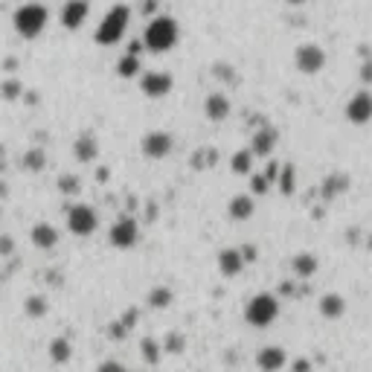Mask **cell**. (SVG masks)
I'll return each mask as SVG.
<instances>
[{"mask_svg":"<svg viewBox=\"0 0 372 372\" xmlns=\"http://www.w3.org/2000/svg\"><path fill=\"white\" fill-rule=\"evenodd\" d=\"M178 20L172 15H157L148 20L145 27V38H143V47H148L152 53H169L172 47L178 44Z\"/></svg>","mask_w":372,"mask_h":372,"instance_id":"1","label":"cell"},{"mask_svg":"<svg viewBox=\"0 0 372 372\" xmlns=\"http://www.w3.org/2000/svg\"><path fill=\"white\" fill-rule=\"evenodd\" d=\"M47 20H49V12L41 6V4H23L15 9L12 15V23H15V32L20 38H38L44 30H47Z\"/></svg>","mask_w":372,"mask_h":372,"instance_id":"2","label":"cell"},{"mask_svg":"<svg viewBox=\"0 0 372 372\" xmlns=\"http://www.w3.org/2000/svg\"><path fill=\"white\" fill-rule=\"evenodd\" d=\"M128 20H131V9L126 4H116L108 9V15L102 18V23L96 27V41L102 44V47H111L116 44L122 35H126L128 30Z\"/></svg>","mask_w":372,"mask_h":372,"instance_id":"3","label":"cell"},{"mask_svg":"<svg viewBox=\"0 0 372 372\" xmlns=\"http://www.w3.org/2000/svg\"><path fill=\"white\" fill-rule=\"evenodd\" d=\"M277 317H280V300L274 294H256V296H251V303L244 306V320L256 329L270 326Z\"/></svg>","mask_w":372,"mask_h":372,"instance_id":"4","label":"cell"},{"mask_svg":"<svg viewBox=\"0 0 372 372\" xmlns=\"http://www.w3.org/2000/svg\"><path fill=\"white\" fill-rule=\"evenodd\" d=\"M99 227V215L88 204H73L67 207V230L73 236H90Z\"/></svg>","mask_w":372,"mask_h":372,"instance_id":"5","label":"cell"},{"mask_svg":"<svg viewBox=\"0 0 372 372\" xmlns=\"http://www.w3.org/2000/svg\"><path fill=\"white\" fill-rule=\"evenodd\" d=\"M108 241L116 251H131V247L140 241V224L134 218H119L111 224V233H108Z\"/></svg>","mask_w":372,"mask_h":372,"instance_id":"6","label":"cell"},{"mask_svg":"<svg viewBox=\"0 0 372 372\" xmlns=\"http://www.w3.org/2000/svg\"><path fill=\"white\" fill-rule=\"evenodd\" d=\"M294 64H296L300 73H306V76H314V73L323 70L326 53L317 44H300V47H296V53H294Z\"/></svg>","mask_w":372,"mask_h":372,"instance_id":"7","label":"cell"},{"mask_svg":"<svg viewBox=\"0 0 372 372\" xmlns=\"http://www.w3.org/2000/svg\"><path fill=\"white\" fill-rule=\"evenodd\" d=\"M172 148H175V137L169 131H148L143 137V155L152 157V160H163L172 155Z\"/></svg>","mask_w":372,"mask_h":372,"instance_id":"8","label":"cell"},{"mask_svg":"<svg viewBox=\"0 0 372 372\" xmlns=\"http://www.w3.org/2000/svg\"><path fill=\"white\" fill-rule=\"evenodd\" d=\"M140 88L148 99H163L172 93V88H175V79L169 76V73L163 70H152V73H143V79H140Z\"/></svg>","mask_w":372,"mask_h":372,"instance_id":"9","label":"cell"},{"mask_svg":"<svg viewBox=\"0 0 372 372\" xmlns=\"http://www.w3.org/2000/svg\"><path fill=\"white\" fill-rule=\"evenodd\" d=\"M346 119L352 122V126H366L369 116H372V96L369 90H358L349 102H346Z\"/></svg>","mask_w":372,"mask_h":372,"instance_id":"10","label":"cell"},{"mask_svg":"<svg viewBox=\"0 0 372 372\" xmlns=\"http://www.w3.org/2000/svg\"><path fill=\"white\" fill-rule=\"evenodd\" d=\"M277 140H280V131H277V128L262 126V128H256V134L251 137V148H247V152L253 155V160H256V157H270V152L277 148Z\"/></svg>","mask_w":372,"mask_h":372,"instance_id":"11","label":"cell"},{"mask_svg":"<svg viewBox=\"0 0 372 372\" xmlns=\"http://www.w3.org/2000/svg\"><path fill=\"white\" fill-rule=\"evenodd\" d=\"M88 18V0H67L61 6V27L64 30H79Z\"/></svg>","mask_w":372,"mask_h":372,"instance_id":"12","label":"cell"},{"mask_svg":"<svg viewBox=\"0 0 372 372\" xmlns=\"http://www.w3.org/2000/svg\"><path fill=\"white\" fill-rule=\"evenodd\" d=\"M285 364H288V352L282 346H265V349H259V355H256V366L262 372H280Z\"/></svg>","mask_w":372,"mask_h":372,"instance_id":"13","label":"cell"},{"mask_svg":"<svg viewBox=\"0 0 372 372\" xmlns=\"http://www.w3.org/2000/svg\"><path fill=\"white\" fill-rule=\"evenodd\" d=\"M204 116L210 122H224L230 116V99L224 93H207V99H204Z\"/></svg>","mask_w":372,"mask_h":372,"instance_id":"14","label":"cell"},{"mask_svg":"<svg viewBox=\"0 0 372 372\" xmlns=\"http://www.w3.org/2000/svg\"><path fill=\"white\" fill-rule=\"evenodd\" d=\"M218 270L221 277H239L244 270V259L239 253V247H224V251L218 253Z\"/></svg>","mask_w":372,"mask_h":372,"instance_id":"15","label":"cell"},{"mask_svg":"<svg viewBox=\"0 0 372 372\" xmlns=\"http://www.w3.org/2000/svg\"><path fill=\"white\" fill-rule=\"evenodd\" d=\"M30 239H32V244L38 247V251H53V247L59 244V230L53 224H47V221H38V224L32 227V233H30Z\"/></svg>","mask_w":372,"mask_h":372,"instance_id":"16","label":"cell"},{"mask_svg":"<svg viewBox=\"0 0 372 372\" xmlns=\"http://www.w3.org/2000/svg\"><path fill=\"white\" fill-rule=\"evenodd\" d=\"M73 155H76V160H82V163H93L99 157V140H96V134H90V131L79 134V140L73 143Z\"/></svg>","mask_w":372,"mask_h":372,"instance_id":"17","label":"cell"},{"mask_svg":"<svg viewBox=\"0 0 372 372\" xmlns=\"http://www.w3.org/2000/svg\"><path fill=\"white\" fill-rule=\"evenodd\" d=\"M256 212V204H253V198L251 195H236L230 198V204H227V215L233 221H247Z\"/></svg>","mask_w":372,"mask_h":372,"instance_id":"18","label":"cell"},{"mask_svg":"<svg viewBox=\"0 0 372 372\" xmlns=\"http://www.w3.org/2000/svg\"><path fill=\"white\" fill-rule=\"evenodd\" d=\"M20 169L23 172H32V175H35V172H44L47 169V152H44L41 145L27 148V152L20 155Z\"/></svg>","mask_w":372,"mask_h":372,"instance_id":"19","label":"cell"},{"mask_svg":"<svg viewBox=\"0 0 372 372\" xmlns=\"http://www.w3.org/2000/svg\"><path fill=\"white\" fill-rule=\"evenodd\" d=\"M346 311V300L340 294H326L320 296V314H323L326 320H340Z\"/></svg>","mask_w":372,"mask_h":372,"instance_id":"20","label":"cell"},{"mask_svg":"<svg viewBox=\"0 0 372 372\" xmlns=\"http://www.w3.org/2000/svg\"><path fill=\"white\" fill-rule=\"evenodd\" d=\"M291 270H294V277H300V280H308L317 274V256L314 253H296L291 259Z\"/></svg>","mask_w":372,"mask_h":372,"instance_id":"21","label":"cell"},{"mask_svg":"<svg viewBox=\"0 0 372 372\" xmlns=\"http://www.w3.org/2000/svg\"><path fill=\"white\" fill-rule=\"evenodd\" d=\"M346 189H349V178H346V175H329L323 181V186H320V192H323L326 201H332V198H337Z\"/></svg>","mask_w":372,"mask_h":372,"instance_id":"22","label":"cell"},{"mask_svg":"<svg viewBox=\"0 0 372 372\" xmlns=\"http://www.w3.org/2000/svg\"><path fill=\"white\" fill-rule=\"evenodd\" d=\"M215 163H218V148H210V145H204V148H198V152L192 155V169H195V172L212 169Z\"/></svg>","mask_w":372,"mask_h":372,"instance_id":"23","label":"cell"},{"mask_svg":"<svg viewBox=\"0 0 372 372\" xmlns=\"http://www.w3.org/2000/svg\"><path fill=\"white\" fill-rule=\"evenodd\" d=\"M172 300H175V294H172V288H166V285H157V288L148 291V306L152 308H169Z\"/></svg>","mask_w":372,"mask_h":372,"instance_id":"24","label":"cell"},{"mask_svg":"<svg viewBox=\"0 0 372 372\" xmlns=\"http://www.w3.org/2000/svg\"><path fill=\"white\" fill-rule=\"evenodd\" d=\"M230 169H233V175H251V169H253V155L247 152V148H241V152H236L230 157Z\"/></svg>","mask_w":372,"mask_h":372,"instance_id":"25","label":"cell"},{"mask_svg":"<svg viewBox=\"0 0 372 372\" xmlns=\"http://www.w3.org/2000/svg\"><path fill=\"white\" fill-rule=\"evenodd\" d=\"M70 355H73V346H70L67 337H56L53 343H49V358H53L56 364H67Z\"/></svg>","mask_w":372,"mask_h":372,"instance_id":"26","label":"cell"},{"mask_svg":"<svg viewBox=\"0 0 372 372\" xmlns=\"http://www.w3.org/2000/svg\"><path fill=\"white\" fill-rule=\"evenodd\" d=\"M116 76H119V79H134V76H140V59L122 56V59L116 61Z\"/></svg>","mask_w":372,"mask_h":372,"instance_id":"27","label":"cell"},{"mask_svg":"<svg viewBox=\"0 0 372 372\" xmlns=\"http://www.w3.org/2000/svg\"><path fill=\"white\" fill-rule=\"evenodd\" d=\"M56 186H59L61 195H76L82 189V181H79V175H70V172H64V175H59Z\"/></svg>","mask_w":372,"mask_h":372,"instance_id":"28","label":"cell"},{"mask_svg":"<svg viewBox=\"0 0 372 372\" xmlns=\"http://www.w3.org/2000/svg\"><path fill=\"white\" fill-rule=\"evenodd\" d=\"M47 300H44V296H30V300L27 303H23V311H27L30 317H44L47 314Z\"/></svg>","mask_w":372,"mask_h":372,"instance_id":"29","label":"cell"},{"mask_svg":"<svg viewBox=\"0 0 372 372\" xmlns=\"http://www.w3.org/2000/svg\"><path fill=\"white\" fill-rule=\"evenodd\" d=\"M23 93V85L18 79H6L4 85H0V96L6 99V102H15V99Z\"/></svg>","mask_w":372,"mask_h":372,"instance_id":"30","label":"cell"},{"mask_svg":"<svg viewBox=\"0 0 372 372\" xmlns=\"http://www.w3.org/2000/svg\"><path fill=\"white\" fill-rule=\"evenodd\" d=\"M280 186H282V192H285V195H291V192H294V166H285V169H282V175H280Z\"/></svg>","mask_w":372,"mask_h":372,"instance_id":"31","label":"cell"},{"mask_svg":"<svg viewBox=\"0 0 372 372\" xmlns=\"http://www.w3.org/2000/svg\"><path fill=\"white\" fill-rule=\"evenodd\" d=\"M268 189H270V184H268L262 175H251V192H253V195H265Z\"/></svg>","mask_w":372,"mask_h":372,"instance_id":"32","label":"cell"},{"mask_svg":"<svg viewBox=\"0 0 372 372\" xmlns=\"http://www.w3.org/2000/svg\"><path fill=\"white\" fill-rule=\"evenodd\" d=\"M96 372H128L126 366H122L119 361H114V358H108V361H102V364H99V369Z\"/></svg>","mask_w":372,"mask_h":372,"instance_id":"33","label":"cell"},{"mask_svg":"<svg viewBox=\"0 0 372 372\" xmlns=\"http://www.w3.org/2000/svg\"><path fill=\"white\" fill-rule=\"evenodd\" d=\"M239 253H241V259H244V265H247V262H253V259L259 256V251H256V247H253V244H244V247H239Z\"/></svg>","mask_w":372,"mask_h":372,"instance_id":"34","label":"cell"},{"mask_svg":"<svg viewBox=\"0 0 372 372\" xmlns=\"http://www.w3.org/2000/svg\"><path fill=\"white\" fill-rule=\"evenodd\" d=\"M12 247H15V241H12L9 236H0V256H9Z\"/></svg>","mask_w":372,"mask_h":372,"instance_id":"35","label":"cell"},{"mask_svg":"<svg viewBox=\"0 0 372 372\" xmlns=\"http://www.w3.org/2000/svg\"><path fill=\"white\" fill-rule=\"evenodd\" d=\"M140 53H143V41L137 38V41H131V44H128V53H126V56H134V59H140Z\"/></svg>","mask_w":372,"mask_h":372,"instance_id":"36","label":"cell"},{"mask_svg":"<svg viewBox=\"0 0 372 372\" xmlns=\"http://www.w3.org/2000/svg\"><path fill=\"white\" fill-rule=\"evenodd\" d=\"M361 79H364L366 85L372 82V64H369V61H364V64H361Z\"/></svg>","mask_w":372,"mask_h":372,"instance_id":"37","label":"cell"},{"mask_svg":"<svg viewBox=\"0 0 372 372\" xmlns=\"http://www.w3.org/2000/svg\"><path fill=\"white\" fill-rule=\"evenodd\" d=\"M169 349H172V352H178V349H181V340H178V335H169Z\"/></svg>","mask_w":372,"mask_h":372,"instance_id":"38","label":"cell"},{"mask_svg":"<svg viewBox=\"0 0 372 372\" xmlns=\"http://www.w3.org/2000/svg\"><path fill=\"white\" fill-rule=\"evenodd\" d=\"M4 169H6V148L0 145V175H4Z\"/></svg>","mask_w":372,"mask_h":372,"instance_id":"39","label":"cell"},{"mask_svg":"<svg viewBox=\"0 0 372 372\" xmlns=\"http://www.w3.org/2000/svg\"><path fill=\"white\" fill-rule=\"evenodd\" d=\"M9 195V189H6V181H0V198H6Z\"/></svg>","mask_w":372,"mask_h":372,"instance_id":"40","label":"cell"},{"mask_svg":"<svg viewBox=\"0 0 372 372\" xmlns=\"http://www.w3.org/2000/svg\"><path fill=\"white\" fill-rule=\"evenodd\" d=\"M145 12H155V0H145V6H143Z\"/></svg>","mask_w":372,"mask_h":372,"instance_id":"41","label":"cell"},{"mask_svg":"<svg viewBox=\"0 0 372 372\" xmlns=\"http://www.w3.org/2000/svg\"><path fill=\"white\" fill-rule=\"evenodd\" d=\"M288 4H291V6H300V4H306V0H288Z\"/></svg>","mask_w":372,"mask_h":372,"instance_id":"42","label":"cell"}]
</instances>
